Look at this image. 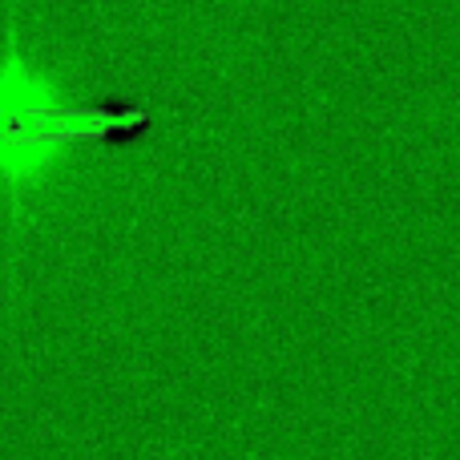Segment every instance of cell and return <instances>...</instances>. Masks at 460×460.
<instances>
[{
    "label": "cell",
    "instance_id": "obj_1",
    "mask_svg": "<svg viewBox=\"0 0 460 460\" xmlns=\"http://www.w3.org/2000/svg\"><path fill=\"white\" fill-rule=\"evenodd\" d=\"M146 110L134 105H81L69 102L45 73H37L16 49L0 57V178L13 186L37 182L65 150L93 142H118L146 129Z\"/></svg>",
    "mask_w": 460,
    "mask_h": 460
}]
</instances>
